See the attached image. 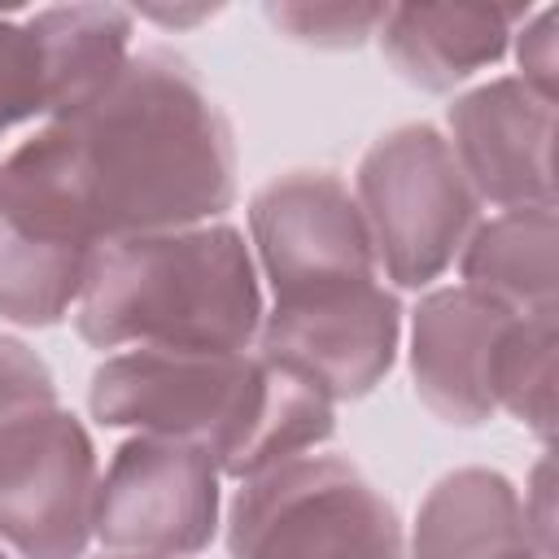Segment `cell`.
<instances>
[{"label":"cell","instance_id":"1","mask_svg":"<svg viewBox=\"0 0 559 559\" xmlns=\"http://www.w3.org/2000/svg\"><path fill=\"white\" fill-rule=\"evenodd\" d=\"M231 201V122L166 48L131 52L92 100L0 157V214L39 240L96 253L210 223Z\"/></svg>","mask_w":559,"mask_h":559},{"label":"cell","instance_id":"2","mask_svg":"<svg viewBox=\"0 0 559 559\" xmlns=\"http://www.w3.org/2000/svg\"><path fill=\"white\" fill-rule=\"evenodd\" d=\"M105 428L201 445L218 472L258 476L332 437V402L249 349H127L92 371Z\"/></svg>","mask_w":559,"mask_h":559},{"label":"cell","instance_id":"3","mask_svg":"<svg viewBox=\"0 0 559 559\" xmlns=\"http://www.w3.org/2000/svg\"><path fill=\"white\" fill-rule=\"evenodd\" d=\"M262 314L245 236L227 223H197L105 245L74 323L96 349H249Z\"/></svg>","mask_w":559,"mask_h":559},{"label":"cell","instance_id":"4","mask_svg":"<svg viewBox=\"0 0 559 559\" xmlns=\"http://www.w3.org/2000/svg\"><path fill=\"white\" fill-rule=\"evenodd\" d=\"M231 559H406L376 485L336 454H297L245 476L227 511Z\"/></svg>","mask_w":559,"mask_h":559},{"label":"cell","instance_id":"5","mask_svg":"<svg viewBox=\"0 0 559 559\" xmlns=\"http://www.w3.org/2000/svg\"><path fill=\"white\" fill-rule=\"evenodd\" d=\"M376 266L402 288L432 284L476 231L480 197L459 170L445 135L428 122H406L380 135L358 162L354 192Z\"/></svg>","mask_w":559,"mask_h":559},{"label":"cell","instance_id":"6","mask_svg":"<svg viewBox=\"0 0 559 559\" xmlns=\"http://www.w3.org/2000/svg\"><path fill=\"white\" fill-rule=\"evenodd\" d=\"M96 485L92 437L70 411L44 406L0 428V537L22 559H83Z\"/></svg>","mask_w":559,"mask_h":559},{"label":"cell","instance_id":"7","mask_svg":"<svg viewBox=\"0 0 559 559\" xmlns=\"http://www.w3.org/2000/svg\"><path fill=\"white\" fill-rule=\"evenodd\" d=\"M218 463L175 437H131L114 450L100 485L92 537L127 555H197L218 528Z\"/></svg>","mask_w":559,"mask_h":559},{"label":"cell","instance_id":"8","mask_svg":"<svg viewBox=\"0 0 559 559\" xmlns=\"http://www.w3.org/2000/svg\"><path fill=\"white\" fill-rule=\"evenodd\" d=\"M397 336V297L376 280H358L271 301L258 328V354L301 376L328 402H345L371 393L389 376Z\"/></svg>","mask_w":559,"mask_h":559},{"label":"cell","instance_id":"9","mask_svg":"<svg viewBox=\"0 0 559 559\" xmlns=\"http://www.w3.org/2000/svg\"><path fill=\"white\" fill-rule=\"evenodd\" d=\"M249 231L275 301L376 280L362 210L332 170H288L271 179L249 201Z\"/></svg>","mask_w":559,"mask_h":559},{"label":"cell","instance_id":"10","mask_svg":"<svg viewBox=\"0 0 559 559\" xmlns=\"http://www.w3.org/2000/svg\"><path fill=\"white\" fill-rule=\"evenodd\" d=\"M445 144L476 197L502 210L555 205V100L524 79H493L459 96Z\"/></svg>","mask_w":559,"mask_h":559},{"label":"cell","instance_id":"11","mask_svg":"<svg viewBox=\"0 0 559 559\" xmlns=\"http://www.w3.org/2000/svg\"><path fill=\"white\" fill-rule=\"evenodd\" d=\"M511 310L472 288H437L411 319V376L419 402L459 428L485 424L493 406V362L511 328Z\"/></svg>","mask_w":559,"mask_h":559},{"label":"cell","instance_id":"12","mask_svg":"<svg viewBox=\"0 0 559 559\" xmlns=\"http://www.w3.org/2000/svg\"><path fill=\"white\" fill-rule=\"evenodd\" d=\"M528 9H485V4H389L380 22V48L389 66L424 87L450 92L476 70L502 61L515 39V22Z\"/></svg>","mask_w":559,"mask_h":559},{"label":"cell","instance_id":"13","mask_svg":"<svg viewBox=\"0 0 559 559\" xmlns=\"http://www.w3.org/2000/svg\"><path fill=\"white\" fill-rule=\"evenodd\" d=\"M537 550L524 502L502 472L459 467L419 502L411 559H511Z\"/></svg>","mask_w":559,"mask_h":559},{"label":"cell","instance_id":"14","mask_svg":"<svg viewBox=\"0 0 559 559\" xmlns=\"http://www.w3.org/2000/svg\"><path fill=\"white\" fill-rule=\"evenodd\" d=\"M463 288L511 314H555V205L502 210L476 223L463 253Z\"/></svg>","mask_w":559,"mask_h":559},{"label":"cell","instance_id":"15","mask_svg":"<svg viewBox=\"0 0 559 559\" xmlns=\"http://www.w3.org/2000/svg\"><path fill=\"white\" fill-rule=\"evenodd\" d=\"M96 249L52 245L0 214V314L22 328H48L79 306Z\"/></svg>","mask_w":559,"mask_h":559},{"label":"cell","instance_id":"16","mask_svg":"<svg viewBox=\"0 0 559 559\" xmlns=\"http://www.w3.org/2000/svg\"><path fill=\"white\" fill-rule=\"evenodd\" d=\"M493 406L542 441L555 432V314H515L493 362Z\"/></svg>","mask_w":559,"mask_h":559},{"label":"cell","instance_id":"17","mask_svg":"<svg viewBox=\"0 0 559 559\" xmlns=\"http://www.w3.org/2000/svg\"><path fill=\"white\" fill-rule=\"evenodd\" d=\"M66 109V83L39 17H0V135L31 118H61Z\"/></svg>","mask_w":559,"mask_h":559},{"label":"cell","instance_id":"18","mask_svg":"<svg viewBox=\"0 0 559 559\" xmlns=\"http://www.w3.org/2000/svg\"><path fill=\"white\" fill-rule=\"evenodd\" d=\"M389 4H271L266 17L310 48H358L380 31Z\"/></svg>","mask_w":559,"mask_h":559},{"label":"cell","instance_id":"19","mask_svg":"<svg viewBox=\"0 0 559 559\" xmlns=\"http://www.w3.org/2000/svg\"><path fill=\"white\" fill-rule=\"evenodd\" d=\"M44 406H57L52 371L31 345H22L17 336H0V428Z\"/></svg>","mask_w":559,"mask_h":559},{"label":"cell","instance_id":"20","mask_svg":"<svg viewBox=\"0 0 559 559\" xmlns=\"http://www.w3.org/2000/svg\"><path fill=\"white\" fill-rule=\"evenodd\" d=\"M515 57H520V70H524L520 79L537 96L555 100V9H542L533 22L524 17V26L515 35Z\"/></svg>","mask_w":559,"mask_h":559},{"label":"cell","instance_id":"21","mask_svg":"<svg viewBox=\"0 0 559 559\" xmlns=\"http://www.w3.org/2000/svg\"><path fill=\"white\" fill-rule=\"evenodd\" d=\"M96 559H166V555H127V550H105Z\"/></svg>","mask_w":559,"mask_h":559},{"label":"cell","instance_id":"22","mask_svg":"<svg viewBox=\"0 0 559 559\" xmlns=\"http://www.w3.org/2000/svg\"><path fill=\"white\" fill-rule=\"evenodd\" d=\"M511 559H550V555H542V550H520V555H511Z\"/></svg>","mask_w":559,"mask_h":559},{"label":"cell","instance_id":"23","mask_svg":"<svg viewBox=\"0 0 559 559\" xmlns=\"http://www.w3.org/2000/svg\"><path fill=\"white\" fill-rule=\"evenodd\" d=\"M0 559H9V555H4V550H0Z\"/></svg>","mask_w":559,"mask_h":559}]
</instances>
